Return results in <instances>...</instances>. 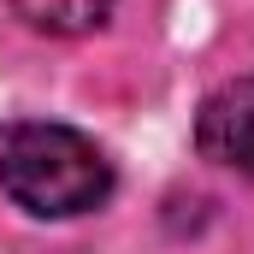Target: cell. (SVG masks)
Segmentation results:
<instances>
[{
  "label": "cell",
  "mask_w": 254,
  "mask_h": 254,
  "mask_svg": "<svg viewBox=\"0 0 254 254\" xmlns=\"http://www.w3.org/2000/svg\"><path fill=\"white\" fill-rule=\"evenodd\" d=\"M0 190L36 219H77L113 195V166L71 125H6Z\"/></svg>",
  "instance_id": "6da1fadb"
},
{
  "label": "cell",
  "mask_w": 254,
  "mask_h": 254,
  "mask_svg": "<svg viewBox=\"0 0 254 254\" xmlns=\"http://www.w3.org/2000/svg\"><path fill=\"white\" fill-rule=\"evenodd\" d=\"M195 148L237 172V178H254V77L243 83H225L219 95H207L201 119H195Z\"/></svg>",
  "instance_id": "7a4b0ae2"
},
{
  "label": "cell",
  "mask_w": 254,
  "mask_h": 254,
  "mask_svg": "<svg viewBox=\"0 0 254 254\" xmlns=\"http://www.w3.org/2000/svg\"><path fill=\"white\" fill-rule=\"evenodd\" d=\"M18 18L30 30H48V36H89L113 18L119 0H12Z\"/></svg>",
  "instance_id": "3957f363"
}]
</instances>
